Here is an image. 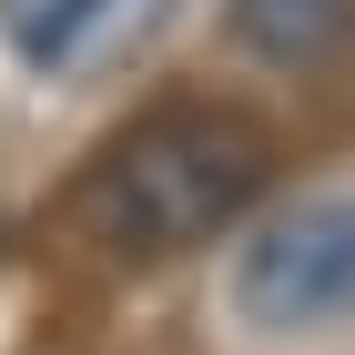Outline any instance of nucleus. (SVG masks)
<instances>
[{"label": "nucleus", "instance_id": "1", "mask_svg": "<svg viewBox=\"0 0 355 355\" xmlns=\"http://www.w3.org/2000/svg\"><path fill=\"white\" fill-rule=\"evenodd\" d=\"M254 193H264V132L223 102H173V112H142L82 173L71 214L122 264H173V254L234 234Z\"/></svg>", "mask_w": 355, "mask_h": 355}, {"label": "nucleus", "instance_id": "2", "mask_svg": "<svg viewBox=\"0 0 355 355\" xmlns=\"http://www.w3.org/2000/svg\"><path fill=\"white\" fill-rule=\"evenodd\" d=\"M234 315L254 335H284V345L355 325V183L254 214L244 254H234Z\"/></svg>", "mask_w": 355, "mask_h": 355}, {"label": "nucleus", "instance_id": "3", "mask_svg": "<svg viewBox=\"0 0 355 355\" xmlns=\"http://www.w3.org/2000/svg\"><path fill=\"white\" fill-rule=\"evenodd\" d=\"M183 0H0V41L41 82H102L132 51L163 41V21Z\"/></svg>", "mask_w": 355, "mask_h": 355}, {"label": "nucleus", "instance_id": "4", "mask_svg": "<svg viewBox=\"0 0 355 355\" xmlns=\"http://www.w3.org/2000/svg\"><path fill=\"white\" fill-rule=\"evenodd\" d=\"M345 31V0H244V41H264L274 61H325Z\"/></svg>", "mask_w": 355, "mask_h": 355}]
</instances>
